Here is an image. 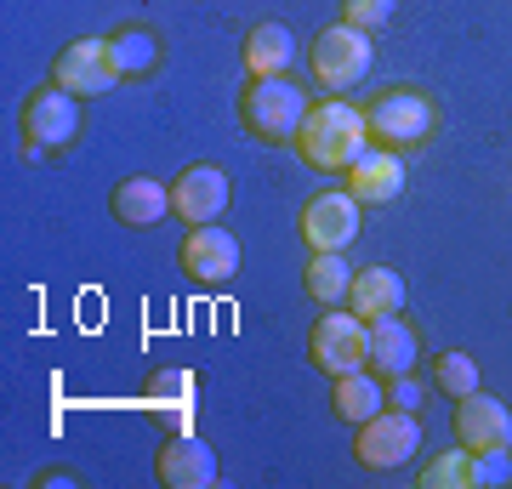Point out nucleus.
<instances>
[{
  "label": "nucleus",
  "mask_w": 512,
  "mask_h": 489,
  "mask_svg": "<svg viewBox=\"0 0 512 489\" xmlns=\"http://www.w3.org/2000/svg\"><path fill=\"white\" fill-rule=\"evenodd\" d=\"M291 148L302 154V165L319 171V177H342V171H348V165L370 148L365 109L348 103V97H325V103H313Z\"/></svg>",
  "instance_id": "f257e3e1"
},
{
  "label": "nucleus",
  "mask_w": 512,
  "mask_h": 489,
  "mask_svg": "<svg viewBox=\"0 0 512 489\" xmlns=\"http://www.w3.org/2000/svg\"><path fill=\"white\" fill-rule=\"evenodd\" d=\"M365 126L376 148H393V154H416L439 137V103L421 86H387L365 103Z\"/></svg>",
  "instance_id": "f03ea898"
},
{
  "label": "nucleus",
  "mask_w": 512,
  "mask_h": 489,
  "mask_svg": "<svg viewBox=\"0 0 512 489\" xmlns=\"http://www.w3.org/2000/svg\"><path fill=\"white\" fill-rule=\"evenodd\" d=\"M308 91L291 86V74H274V80H251V86L239 91V126H245V137H256V143H296V131H302V120H308Z\"/></svg>",
  "instance_id": "7ed1b4c3"
},
{
  "label": "nucleus",
  "mask_w": 512,
  "mask_h": 489,
  "mask_svg": "<svg viewBox=\"0 0 512 489\" xmlns=\"http://www.w3.org/2000/svg\"><path fill=\"white\" fill-rule=\"evenodd\" d=\"M308 364L330 381L348 370H370V325L353 308H325L308 330Z\"/></svg>",
  "instance_id": "20e7f679"
},
{
  "label": "nucleus",
  "mask_w": 512,
  "mask_h": 489,
  "mask_svg": "<svg viewBox=\"0 0 512 489\" xmlns=\"http://www.w3.org/2000/svg\"><path fill=\"white\" fill-rule=\"evenodd\" d=\"M370 63H376V46H370V35L353 29V23H325L308 46L313 86H325V91H353L370 74Z\"/></svg>",
  "instance_id": "39448f33"
},
{
  "label": "nucleus",
  "mask_w": 512,
  "mask_h": 489,
  "mask_svg": "<svg viewBox=\"0 0 512 489\" xmlns=\"http://www.w3.org/2000/svg\"><path fill=\"white\" fill-rule=\"evenodd\" d=\"M18 126H23V143L29 154H52V148H69L80 137V97L63 86H40L23 97L18 109Z\"/></svg>",
  "instance_id": "423d86ee"
},
{
  "label": "nucleus",
  "mask_w": 512,
  "mask_h": 489,
  "mask_svg": "<svg viewBox=\"0 0 512 489\" xmlns=\"http://www.w3.org/2000/svg\"><path fill=\"white\" fill-rule=\"evenodd\" d=\"M421 450V421L410 410H376L370 421H359L353 438V461L370 472H393Z\"/></svg>",
  "instance_id": "0eeeda50"
},
{
  "label": "nucleus",
  "mask_w": 512,
  "mask_h": 489,
  "mask_svg": "<svg viewBox=\"0 0 512 489\" xmlns=\"http://www.w3.org/2000/svg\"><path fill=\"white\" fill-rule=\"evenodd\" d=\"M239 239L228 234V228H217V222H200V228H188L183 245H177V268L194 279V285L205 290H222V285H234V273H239Z\"/></svg>",
  "instance_id": "6e6552de"
},
{
  "label": "nucleus",
  "mask_w": 512,
  "mask_h": 489,
  "mask_svg": "<svg viewBox=\"0 0 512 489\" xmlns=\"http://www.w3.org/2000/svg\"><path fill=\"white\" fill-rule=\"evenodd\" d=\"M359 211L365 205L353 200L348 188H325V194H313L302 205V217H296V234L308 251H348L353 239H359Z\"/></svg>",
  "instance_id": "1a4fd4ad"
},
{
  "label": "nucleus",
  "mask_w": 512,
  "mask_h": 489,
  "mask_svg": "<svg viewBox=\"0 0 512 489\" xmlns=\"http://www.w3.org/2000/svg\"><path fill=\"white\" fill-rule=\"evenodd\" d=\"M52 86L74 91V97H103V91H114L120 86V69H114L109 40H97V35L69 40V46L52 57Z\"/></svg>",
  "instance_id": "9d476101"
},
{
  "label": "nucleus",
  "mask_w": 512,
  "mask_h": 489,
  "mask_svg": "<svg viewBox=\"0 0 512 489\" xmlns=\"http://www.w3.org/2000/svg\"><path fill=\"white\" fill-rule=\"evenodd\" d=\"M234 200V188H228V171L222 165H183L177 182H171V211L188 222V228H200V222H217Z\"/></svg>",
  "instance_id": "9b49d317"
},
{
  "label": "nucleus",
  "mask_w": 512,
  "mask_h": 489,
  "mask_svg": "<svg viewBox=\"0 0 512 489\" xmlns=\"http://www.w3.org/2000/svg\"><path fill=\"white\" fill-rule=\"evenodd\" d=\"M154 478H160L165 489H211L217 484V450H211L194 427H188V433H171L165 450L154 455Z\"/></svg>",
  "instance_id": "f8f14e48"
},
{
  "label": "nucleus",
  "mask_w": 512,
  "mask_h": 489,
  "mask_svg": "<svg viewBox=\"0 0 512 489\" xmlns=\"http://www.w3.org/2000/svg\"><path fill=\"white\" fill-rule=\"evenodd\" d=\"M450 427H456V444H467V450H512V410L501 399H490L484 387L456 399Z\"/></svg>",
  "instance_id": "ddd939ff"
},
{
  "label": "nucleus",
  "mask_w": 512,
  "mask_h": 489,
  "mask_svg": "<svg viewBox=\"0 0 512 489\" xmlns=\"http://www.w3.org/2000/svg\"><path fill=\"white\" fill-rule=\"evenodd\" d=\"M342 188H348L359 205H393L404 194V154L370 143L365 154L342 171Z\"/></svg>",
  "instance_id": "4468645a"
},
{
  "label": "nucleus",
  "mask_w": 512,
  "mask_h": 489,
  "mask_svg": "<svg viewBox=\"0 0 512 489\" xmlns=\"http://www.w3.org/2000/svg\"><path fill=\"white\" fill-rule=\"evenodd\" d=\"M109 211H114V222H120V228H154V222L171 211V182L148 177V171H131V177L114 182Z\"/></svg>",
  "instance_id": "2eb2a0df"
},
{
  "label": "nucleus",
  "mask_w": 512,
  "mask_h": 489,
  "mask_svg": "<svg viewBox=\"0 0 512 489\" xmlns=\"http://www.w3.org/2000/svg\"><path fill=\"white\" fill-rule=\"evenodd\" d=\"M148 416L171 427V433H188L194 427V404H200V381L188 376V370H154L148 376Z\"/></svg>",
  "instance_id": "dca6fc26"
},
{
  "label": "nucleus",
  "mask_w": 512,
  "mask_h": 489,
  "mask_svg": "<svg viewBox=\"0 0 512 489\" xmlns=\"http://www.w3.org/2000/svg\"><path fill=\"white\" fill-rule=\"evenodd\" d=\"M421 359V342H416V330L404 325L399 313H387V319H370V370L382 381L393 376H410Z\"/></svg>",
  "instance_id": "f3484780"
},
{
  "label": "nucleus",
  "mask_w": 512,
  "mask_h": 489,
  "mask_svg": "<svg viewBox=\"0 0 512 489\" xmlns=\"http://www.w3.org/2000/svg\"><path fill=\"white\" fill-rule=\"evenodd\" d=\"M348 308L359 313V319H387V313L404 308V273L399 268H353V285H348Z\"/></svg>",
  "instance_id": "a211bd4d"
},
{
  "label": "nucleus",
  "mask_w": 512,
  "mask_h": 489,
  "mask_svg": "<svg viewBox=\"0 0 512 489\" xmlns=\"http://www.w3.org/2000/svg\"><path fill=\"white\" fill-rule=\"evenodd\" d=\"M239 57H245V74H251V80L291 74V57H296L291 23H256L251 35H245V46H239Z\"/></svg>",
  "instance_id": "6ab92c4d"
},
{
  "label": "nucleus",
  "mask_w": 512,
  "mask_h": 489,
  "mask_svg": "<svg viewBox=\"0 0 512 489\" xmlns=\"http://www.w3.org/2000/svg\"><path fill=\"white\" fill-rule=\"evenodd\" d=\"M330 410H336V421H370L376 410H387V387L376 370H348V376L330 381Z\"/></svg>",
  "instance_id": "aec40b11"
},
{
  "label": "nucleus",
  "mask_w": 512,
  "mask_h": 489,
  "mask_svg": "<svg viewBox=\"0 0 512 489\" xmlns=\"http://www.w3.org/2000/svg\"><path fill=\"white\" fill-rule=\"evenodd\" d=\"M109 52H114V69L120 80H148V74L160 69V29H148V23H126V29H114L109 35Z\"/></svg>",
  "instance_id": "412c9836"
},
{
  "label": "nucleus",
  "mask_w": 512,
  "mask_h": 489,
  "mask_svg": "<svg viewBox=\"0 0 512 489\" xmlns=\"http://www.w3.org/2000/svg\"><path fill=\"white\" fill-rule=\"evenodd\" d=\"M348 285H353V268L342 251H313L308 268H302V290H308L319 308H342L348 302Z\"/></svg>",
  "instance_id": "4be33fe9"
},
{
  "label": "nucleus",
  "mask_w": 512,
  "mask_h": 489,
  "mask_svg": "<svg viewBox=\"0 0 512 489\" xmlns=\"http://www.w3.org/2000/svg\"><path fill=\"white\" fill-rule=\"evenodd\" d=\"M421 489H478V455L467 450V444H456V450H439L427 467L416 472Z\"/></svg>",
  "instance_id": "5701e85b"
},
{
  "label": "nucleus",
  "mask_w": 512,
  "mask_h": 489,
  "mask_svg": "<svg viewBox=\"0 0 512 489\" xmlns=\"http://www.w3.org/2000/svg\"><path fill=\"white\" fill-rule=\"evenodd\" d=\"M433 387L450 393V399L478 393V359L473 353H439V359H433Z\"/></svg>",
  "instance_id": "b1692460"
},
{
  "label": "nucleus",
  "mask_w": 512,
  "mask_h": 489,
  "mask_svg": "<svg viewBox=\"0 0 512 489\" xmlns=\"http://www.w3.org/2000/svg\"><path fill=\"white\" fill-rule=\"evenodd\" d=\"M393 12H399V0H342V23L365 29V35L387 29V23H393Z\"/></svg>",
  "instance_id": "393cba45"
},
{
  "label": "nucleus",
  "mask_w": 512,
  "mask_h": 489,
  "mask_svg": "<svg viewBox=\"0 0 512 489\" xmlns=\"http://www.w3.org/2000/svg\"><path fill=\"white\" fill-rule=\"evenodd\" d=\"M473 455H478V489L512 478V450H473Z\"/></svg>",
  "instance_id": "a878e982"
},
{
  "label": "nucleus",
  "mask_w": 512,
  "mask_h": 489,
  "mask_svg": "<svg viewBox=\"0 0 512 489\" xmlns=\"http://www.w3.org/2000/svg\"><path fill=\"white\" fill-rule=\"evenodd\" d=\"M387 404H399V410H416L421 404V387L410 376H393V387H387Z\"/></svg>",
  "instance_id": "bb28decb"
},
{
  "label": "nucleus",
  "mask_w": 512,
  "mask_h": 489,
  "mask_svg": "<svg viewBox=\"0 0 512 489\" xmlns=\"http://www.w3.org/2000/svg\"><path fill=\"white\" fill-rule=\"evenodd\" d=\"M35 484H80L69 467H46V472H35Z\"/></svg>",
  "instance_id": "cd10ccee"
}]
</instances>
